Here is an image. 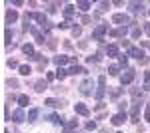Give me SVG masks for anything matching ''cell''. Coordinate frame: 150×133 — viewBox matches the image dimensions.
I'll list each match as a JSON object with an SVG mask.
<instances>
[{
    "label": "cell",
    "instance_id": "obj_35",
    "mask_svg": "<svg viewBox=\"0 0 150 133\" xmlns=\"http://www.w3.org/2000/svg\"><path fill=\"white\" fill-rule=\"evenodd\" d=\"M140 34H142V30H140L138 26H134V28H132V38H134V40H138Z\"/></svg>",
    "mask_w": 150,
    "mask_h": 133
},
{
    "label": "cell",
    "instance_id": "obj_17",
    "mask_svg": "<svg viewBox=\"0 0 150 133\" xmlns=\"http://www.w3.org/2000/svg\"><path fill=\"white\" fill-rule=\"evenodd\" d=\"M74 129H78V119H70V121L64 125V131H66V133L74 131Z\"/></svg>",
    "mask_w": 150,
    "mask_h": 133
},
{
    "label": "cell",
    "instance_id": "obj_27",
    "mask_svg": "<svg viewBox=\"0 0 150 133\" xmlns=\"http://www.w3.org/2000/svg\"><path fill=\"white\" fill-rule=\"evenodd\" d=\"M30 32L34 34V38H36V44H44V42H46V40H44V36H42V34H38L34 30V28H30Z\"/></svg>",
    "mask_w": 150,
    "mask_h": 133
},
{
    "label": "cell",
    "instance_id": "obj_30",
    "mask_svg": "<svg viewBox=\"0 0 150 133\" xmlns=\"http://www.w3.org/2000/svg\"><path fill=\"white\" fill-rule=\"evenodd\" d=\"M28 103H30L28 95H18V105H20V107H26Z\"/></svg>",
    "mask_w": 150,
    "mask_h": 133
},
{
    "label": "cell",
    "instance_id": "obj_4",
    "mask_svg": "<svg viewBox=\"0 0 150 133\" xmlns=\"http://www.w3.org/2000/svg\"><path fill=\"white\" fill-rule=\"evenodd\" d=\"M134 76H136V74H134V70H132V68H126V72L120 76V84H122V86H128V84H132Z\"/></svg>",
    "mask_w": 150,
    "mask_h": 133
},
{
    "label": "cell",
    "instance_id": "obj_46",
    "mask_svg": "<svg viewBox=\"0 0 150 133\" xmlns=\"http://www.w3.org/2000/svg\"><path fill=\"white\" fill-rule=\"evenodd\" d=\"M80 20H82V24H90V16H82Z\"/></svg>",
    "mask_w": 150,
    "mask_h": 133
},
{
    "label": "cell",
    "instance_id": "obj_47",
    "mask_svg": "<svg viewBox=\"0 0 150 133\" xmlns=\"http://www.w3.org/2000/svg\"><path fill=\"white\" fill-rule=\"evenodd\" d=\"M54 78H56V74H46V79H48V81H52Z\"/></svg>",
    "mask_w": 150,
    "mask_h": 133
},
{
    "label": "cell",
    "instance_id": "obj_51",
    "mask_svg": "<svg viewBox=\"0 0 150 133\" xmlns=\"http://www.w3.org/2000/svg\"><path fill=\"white\" fill-rule=\"evenodd\" d=\"M70 133H76V131H70Z\"/></svg>",
    "mask_w": 150,
    "mask_h": 133
},
{
    "label": "cell",
    "instance_id": "obj_2",
    "mask_svg": "<svg viewBox=\"0 0 150 133\" xmlns=\"http://www.w3.org/2000/svg\"><path fill=\"white\" fill-rule=\"evenodd\" d=\"M104 93H106V78L100 76V78H98V88H96V91H94V95H96V100H98V101H102Z\"/></svg>",
    "mask_w": 150,
    "mask_h": 133
},
{
    "label": "cell",
    "instance_id": "obj_16",
    "mask_svg": "<svg viewBox=\"0 0 150 133\" xmlns=\"http://www.w3.org/2000/svg\"><path fill=\"white\" fill-rule=\"evenodd\" d=\"M18 20V12L16 10H8L6 12V24H14Z\"/></svg>",
    "mask_w": 150,
    "mask_h": 133
},
{
    "label": "cell",
    "instance_id": "obj_43",
    "mask_svg": "<svg viewBox=\"0 0 150 133\" xmlns=\"http://www.w3.org/2000/svg\"><path fill=\"white\" fill-rule=\"evenodd\" d=\"M86 129H88V131H94V129H96V121H88L86 123Z\"/></svg>",
    "mask_w": 150,
    "mask_h": 133
},
{
    "label": "cell",
    "instance_id": "obj_37",
    "mask_svg": "<svg viewBox=\"0 0 150 133\" xmlns=\"http://www.w3.org/2000/svg\"><path fill=\"white\" fill-rule=\"evenodd\" d=\"M56 6H58V2H46V10L48 12H56Z\"/></svg>",
    "mask_w": 150,
    "mask_h": 133
},
{
    "label": "cell",
    "instance_id": "obj_44",
    "mask_svg": "<svg viewBox=\"0 0 150 133\" xmlns=\"http://www.w3.org/2000/svg\"><path fill=\"white\" fill-rule=\"evenodd\" d=\"M8 66H10V68H20V66H18V62H16V60H8Z\"/></svg>",
    "mask_w": 150,
    "mask_h": 133
},
{
    "label": "cell",
    "instance_id": "obj_8",
    "mask_svg": "<svg viewBox=\"0 0 150 133\" xmlns=\"http://www.w3.org/2000/svg\"><path fill=\"white\" fill-rule=\"evenodd\" d=\"M130 121L132 123L140 121V103H134L132 105V109H130Z\"/></svg>",
    "mask_w": 150,
    "mask_h": 133
},
{
    "label": "cell",
    "instance_id": "obj_38",
    "mask_svg": "<svg viewBox=\"0 0 150 133\" xmlns=\"http://www.w3.org/2000/svg\"><path fill=\"white\" fill-rule=\"evenodd\" d=\"M98 8H100V12H106L110 8V2H98Z\"/></svg>",
    "mask_w": 150,
    "mask_h": 133
},
{
    "label": "cell",
    "instance_id": "obj_45",
    "mask_svg": "<svg viewBox=\"0 0 150 133\" xmlns=\"http://www.w3.org/2000/svg\"><path fill=\"white\" fill-rule=\"evenodd\" d=\"M6 84H8V86H10V88H16V86H18V81H16V79H8V81H6Z\"/></svg>",
    "mask_w": 150,
    "mask_h": 133
},
{
    "label": "cell",
    "instance_id": "obj_15",
    "mask_svg": "<svg viewBox=\"0 0 150 133\" xmlns=\"http://www.w3.org/2000/svg\"><path fill=\"white\" fill-rule=\"evenodd\" d=\"M66 72H68V76H76V74H86V70H84L82 66H78V64H74L72 68H68Z\"/></svg>",
    "mask_w": 150,
    "mask_h": 133
},
{
    "label": "cell",
    "instance_id": "obj_29",
    "mask_svg": "<svg viewBox=\"0 0 150 133\" xmlns=\"http://www.w3.org/2000/svg\"><path fill=\"white\" fill-rule=\"evenodd\" d=\"M38 113H40V111L36 109V107H32V109L28 111V121H36V117H38Z\"/></svg>",
    "mask_w": 150,
    "mask_h": 133
},
{
    "label": "cell",
    "instance_id": "obj_1",
    "mask_svg": "<svg viewBox=\"0 0 150 133\" xmlns=\"http://www.w3.org/2000/svg\"><path fill=\"white\" fill-rule=\"evenodd\" d=\"M126 56H132V58H136L140 64H148V56L144 54L140 48H136V46H132V48L128 50V54H126Z\"/></svg>",
    "mask_w": 150,
    "mask_h": 133
},
{
    "label": "cell",
    "instance_id": "obj_9",
    "mask_svg": "<svg viewBox=\"0 0 150 133\" xmlns=\"http://www.w3.org/2000/svg\"><path fill=\"white\" fill-rule=\"evenodd\" d=\"M126 119H128L126 113H124V111H118L116 115H112V119H110V121H112V125H116V127H118V125H122Z\"/></svg>",
    "mask_w": 150,
    "mask_h": 133
},
{
    "label": "cell",
    "instance_id": "obj_31",
    "mask_svg": "<svg viewBox=\"0 0 150 133\" xmlns=\"http://www.w3.org/2000/svg\"><path fill=\"white\" fill-rule=\"evenodd\" d=\"M86 62H88V64H96V62H100V54H92V56H88V58H86Z\"/></svg>",
    "mask_w": 150,
    "mask_h": 133
},
{
    "label": "cell",
    "instance_id": "obj_20",
    "mask_svg": "<svg viewBox=\"0 0 150 133\" xmlns=\"http://www.w3.org/2000/svg\"><path fill=\"white\" fill-rule=\"evenodd\" d=\"M44 103H46V105H50V107H62V105H64V101L56 100V97H48Z\"/></svg>",
    "mask_w": 150,
    "mask_h": 133
},
{
    "label": "cell",
    "instance_id": "obj_21",
    "mask_svg": "<svg viewBox=\"0 0 150 133\" xmlns=\"http://www.w3.org/2000/svg\"><path fill=\"white\" fill-rule=\"evenodd\" d=\"M46 119H48V121H52V123H56V125H66V123H64V119H62L60 115H56V113H52V115H48Z\"/></svg>",
    "mask_w": 150,
    "mask_h": 133
},
{
    "label": "cell",
    "instance_id": "obj_11",
    "mask_svg": "<svg viewBox=\"0 0 150 133\" xmlns=\"http://www.w3.org/2000/svg\"><path fill=\"white\" fill-rule=\"evenodd\" d=\"M130 93H132V100H134V103H140V101L144 100V91H140V89H136V88L130 89Z\"/></svg>",
    "mask_w": 150,
    "mask_h": 133
},
{
    "label": "cell",
    "instance_id": "obj_22",
    "mask_svg": "<svg viewBox=\"0 0 150 133\" xmlns=\"http://www.w3.org/2000/svg\"><path fill=\"white\" fill-rule=\"evenodd\" d=\"M106 54H108V58H118V46L110 44L106 48Z\"/></svg>",
    "mask_w": 150,
    "mask_h": 133
},
{
    "label": "cell",
    "instance_id": "obj_53",
    "mask_svg": "<svg viewBox=\"0 0 150 133\" xmlns=\"http://www.w3.org/2000/svg\"><path fill=\"white\" fill-rule=\"evenodd\" d=\"M148 14H150V12H148Z\"/></svg>",
    "mask_w": 150,
    "mask_h": 133
},
{
    "label": "cell",
    "instance_id": "obj_25",
    "mask_svg": "<svg viewBox=\"0 0 150 133\" xmlns=\"http://www.w3.org/2000/svg\"><path fill=\"white\" fill-rule=\"evenodd\" d=\"M12 36H14L12 30H10V28H6V30H4V42H6V46L12 44Z\"/></svg>",
    "mask_w": 150,
    "mask_h": 133
},
{
    "label": "cell",
    "instance_id": "obj_18",
    "mask_svg": "<svg viewBox=\"0 0 150 133\" xmlns=\"http://www.w3.org/2000/svg\"><path fill=\"white\" fill-rule=\"evenodd\" d=\"M126 26H124V28H116V30H110V36H112V38H122V36H126Z\"/></svg>",
    "mask_w": 150,
    "mask_h": 133
},
{
    "label": "cell",
    "instance_id": "obj_32",
    "mask_svg": "<svg viewBox=\"0 0 150 133\" xmlns=\"http://www.w3.org/2000/svg\"><path fill=\"white\" fill-rule=\"evenodd\" d=\"M66 76H68V72H66V70H62V68H58V72H56V78L60 79V81H62V79L66 78Z\"/></svg>",
    "mask_w": 150,
    "mask_h": 133
},
{
    "label": "cell",
    "instance_id": "obj_12",
    "mask_svg": "<svg viewBox=\"0 0 150 133\" xmlns=\"http://www.w3.org/2000/svg\"><path fill=\"white\" fill-rule=\"evenodd\" d=\"M24 119H28V117H26V115H24L22 107H20V109H16V111H14V113H12V121L20 123V121H24Z\"/></svg>",
    "mask_w": 150,
    "mask_h": 133
},
{
    "label": "cell",
    "instance_id": "obj_41",
    "mask_svg": "<svg viewBox=\"0 0 150 133\" xmlns=\"http://www.w3.org/2000/svg\"><path fill=\"white\" fill-rule=\"evenodd\" d=\"M144 119L150 121V103H146V109H144Z\"/></svg>",
    "mask_w": 150,
    "mask_h": 133
},
{
    "label": "cell",
    "instance_id": "obj_10",
    "mask_svg": "<svg viewBox=\"0 0 150 133\" xmlns=\"http://www.w3.org/2000/svg\"><path fill=\"white\" fill-rule=\"evenodd\" d=\"M74 111H76L78 115H84V117H88V115H90V109H88L84 103H76V105H74Z\"/></svg>",
    "mask_w": 150,
    "mask_h": 133
},
{
    "label": "cell",
    "instance_id": "obj_28",
    "mask_svg": "<svg viewBox=\"0 0 150 133\" xmlns=\"http://www.w3.org/2000/svg\"><path fill=\"white\" fill-rule=\"evenodd\" d=\"M120 95H122V88H112L110 89V97H112V100L120 97Z\"/></svg>",
    "mask_w": 150,
    "mask_h": 133
},
{
    "label": "cell",
    "instance_id": "obj_26",
    "mask_svg": "<svg viewBox=\"0 0 150 133\" xmlns=\"http://www.w3.org/2000/svg\"><path fill=\"white\" fill-rule=\"evenodd\" d=\"M64 16H66V20H70V18L74 16V6H72V4H68V6L64 8Z\"/></svg>",
    "mask_w": 150,
    "mask_h": 133
},
{
    "label": "cell",
    "instance_id": "obj_5",
    "mask_svg": "<svg viewBox=\"0 0 150 133\" xmlns=\"http://www.w3.org/2000/svg\"><path fill=\"white\" fill-rule=\"evenodd\" d=\"M112 22L120 24V28H124L126 24H130V16H128V14H114V16H112Z\"/></svg>",
    "mask_w": 150,
    "mask_h": 133
},
{
    "label": "cell",
    "instance_id": "obj_24",
    "mask_svg": "<svg viewBox=\"0 0 150 133\" xmlns=\"http://www.w3.org/2000/svg\"><path fill=\"white\" fill-rule=\"evenodd\" d=\"M90 6H92V4H90L88 0H80V2H76V8H80L82 12H86L88 8H90Z\"/></svg>",
    "mask_w": 150,
    "mask_h": 133
},
{
    "label": "cell",
    "instance_id": "obj_13",
    "mask_svg": "<svg viewBox=\"0 0 150 133\" xmlns=\"http://www.w3.org/2000/svg\"><path fill=\"white\" fill-rule=\"evenodd\" d=\"M128 8H130V12H134V14H138V12H142V8H144V4L142 2H128Z\"/></svg>",
    "mask_w": 150,
    "mask_h": 133
},
{
    "label": "cell",
    "instance_id": "obj_36",
    "mask_svg": "<svg viewBox=\"0 0 150 133\" xmlns=\"http://www.w3.org/2000/svg\"><path fill=\"white\" fill-rule=\"evenodd\" d=\"M18 70H20V74H22V76H30V72H32L30 66H20Z\"/></svg>",
    "mask_w": 150,
    "mask_h": 133
},
{
    "label": "cell",
    "instance_id": "obj_23",
    "mask_svg": "<svg viewBox=\"0 0 150 133\" xmlns=\"http://www.w3.org/2000/svg\"><path fill=\"white\" fill-rule=\"evenodd\" d=\"M22 54L28 56V58H32V56H34V48H32V44H24L22 46Z\"/></svg>",
    "mask_w": 150,
    "mask_h": 133
},
{
    "label": "cell",
    "instance_id": "obj_19",
    "mask_svg": "<svg viewBox=\"0 0 150 133\" xmlns=\"http://www.w3.org/2000/svg\"><path fill=\"white\" fill-rule=\"evenodd\" d=\"M46 88H48V79H38V81L34 84V89L38 91V93H40V91H44Z\"/></svg>",
    "mask_w": 150,
    "mask_h": 133
},
{
    "label": "cell",
    "instance_id": "obj_52",
    "mask_svg": "<svg viewBox=\"0 0 150 133\" xmlns=\"http://www.w3.org/2000/svg\"><path fill=\"white\" fill-rule=\"evenodd\" d=\"M118 133H120V131H118Z\"/></svg>",
    "mask_w": 150,
    "mask_h": 133
},
{
    "label": "cell",
    "instance_id": "obj_39",
    "mask_svg": "<svg viewBox=\"0 0 150 133\" xmlns=\"http://www.w3.org/2000/svg\"><path fill=\"white\" fill-rule=\"evenodd\" d=\"M118 60H120V66L122 68H128V56H118Z\"/></svg>",
    "mask_w": 150,
    "mask_h": 133
},
{
    "label": "cell",
    "instance_id": "obj_40",
    "mask_svg": "<svg viewBox=\"0 0 150 133\" xmlns=\"http://www.w3.org/2000/svg\"><path fill=\"white\" fill-rule=\"evenodd\" d=\"M70 24H72L70 20H64V22H60V24H58V28H62V30H66V28H70Z\"/></svg>",
    "mask_w": 150,
    "mask_h": 133
},
{
    "label": "cell",
    "instance_id": "obj_6",
    "mask_svg": "<svg viewBox=\"0 0 150 133\" xmlns=\"http://www.w3.org/2000/svg\"><path fill=\"white\" fill-rule=\"evenodd\" d=\"M52 62L60 68V66H64V64H68V62L74 64V62H76V58H72V56H54V60H52Z\"/></svg>",
    "mask_w": 150,
    "mask_h": 133
},
{
    "label": "cell",
    "instance_id": "obj_34",
    "mask_svg": "<svg viewBox=\"0 0 150 133\" xmlns=\"http://www.w3.org/2000/svg\"><path fill=\"white\" fill-rule=\"evenodd\" d=\"M108 74H110V76H118V74H120V68L118 66H108Z\"/></svg>",
    "mask_w": 150,
    "mask_h": 133
},
{
    "label": "cell",
    "instance_id": "obj_7",
    "mask_svg": "<svg viewBox=\"0 0 150 133\" xmlns=\"http://www.w3.org/2000/svg\"><path fill=\"white\" fill-rule=\"evenodd\" d=\"M92 88H94L92 79H84L80 84V93L82 95H90V93H92Z\"/></svg>",
    "mask_w": 150,
    "mask_h": 133
},
{
    "label": "cell",
    "instance_id": "obj_42",
    "mask_svg": "<svg viewBox=\"0 0 150 133\" xmlns=\"http://www.w3.org/2000/svg\"><path fill=\"white\" fill-rule=\"evenodd\" d=\"M80 34H82V30L78 28V26H74V28H72V36H74V38H78Z\"/></svg>",
    "mask_w": 150,
    "mask_h": 133
},
{
    "label": "cell",
    "instance_id": "obj_3",
    "mask_svg": "<svg viewBox=\"0 0 150 133\" xmlns=\"http://www.w3.org/2000/svg\"><path fill=\"white\" fill-rule=\"evenodd\" d=\"M106 32H108V26H106V24H98V26L92 30V40H98V42H100V40H102V36Z\"/></svg>",
    "mask_w": 150,
    "mask_h": 133
},
{
    "label": "cell",
    "instance_id": "obj_49",
    "mask_svg": "<svg viewBox=\"0 0 150 133\" xmlns=\"http://www.w3.org/2000/svg\"><path fill=\"white\" fill-rule=\"evenodd\" d=\"M142 46H144V48H148V50H150V42H148V40H142Z\"/></svg>",
    "mask_w": 150,
    "mask_h": 133
},
{
    "label": "cell",
    "instance_id": "obj_50",
    "mask_svg": "<svg viewBox=\"0 0 150 133\" xmlns=\"http://www.w3.org/2000/svg\"><path fill=\"white\" fill-rule=\"evenodd\" d=\"M144 30H146V34H150V22L144 24Z\"/></svg>",
    "mask_w": 150,
    "mask_h": 133
},
{
    "label": "cell",
    "instance_id": "obj_33",
    "mask_svg": "<svg viewBox=\"0 0 150 133\" xmlns=\"http://www.w3.org/2000/svg\"><path fill=\"white\" fill-rule=\"evenodd\" d=\"M150 89V72L144 74V91H148Z\"/></svg>",
    "mask_w": 150,
    "mask_h": 133
},
{
    "label": "cell",
    "instance_id": "obj_14",
    "mask_svg": "<svg viewBox=\"0 0 150 133\" xmlns=\"http://www.w3.org/2000/svg\"><path fill=\"white\" fill-rule=\"evenodd\" d=\"M32 18H34V20L40 24V26H46V24H50V22H48V18L44 16V14H40V12H34V14H32Z\"/></svg>",
    "mask_w": 150,
    "mask_h": 133
},
{
    "label": "cell",
    "instance_id": "obj_48",
    "mask_svg": "<svg viewBox=\"0 0 150 133\" xmlns=\"http://www.w3.org/2000/svg\"><path fill=\"white\" fill-rule=\"evenodd\" d=\"M12 4H14V6H22L24 2H22V0H12Z\"/></svg>",
    "mask_w": 150,
    "mask_h": 133
}]
</instances>
